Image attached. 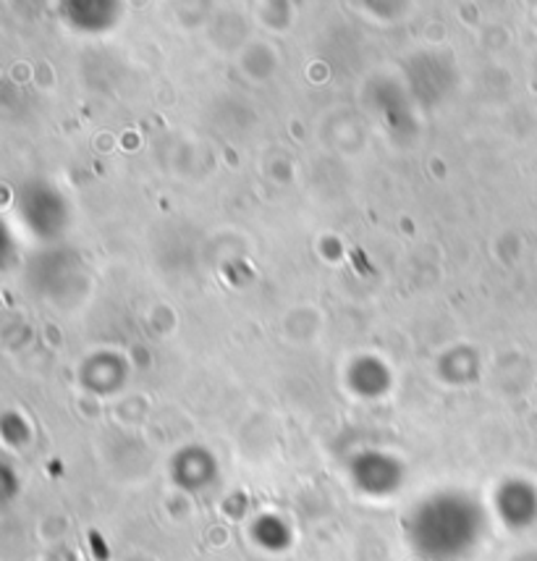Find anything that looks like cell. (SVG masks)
I'll use <instances>...</instances> for the list:
<instances>
[{
    "instance_id": "obj_1",
    "label": "cell",
    "mask_w": 537,
    "mask_h": 561,
    "mask_svg": "<svg viewBox=\"0 0 537 561\" xmlns=\"http://www.w3.org/2000/svg\"><path fill=\"white\" fill-rule=\"evenodd\" d=\"M485 536L480 501L461 491H441L420 501L407 517V538L425 561H459Z\"/></svg>"
},
{
    "instance_id": "obj_2",
    "label": "cell",
    "mask_w": 537,
    "mask_h": 561,
    "mask_svg": "<svg viewBox=\"0 0 537 561\" xmlns=\"http://www.w3.org/2000/svg\"><path fill=\"white\" fill-rule=\"evenodd\" d=\"M495 514L512 530H525L537 523V489L525 480H512L495 491Z\"/></svg>"
},
{
    "instance_id": "obj_3",
    "label": "cell",
    "mask_w": 537,
    "mask_h": 561,
    "mask_svg": "<svg viewBox=\"0 0 537 561\" xmlns=\"http://www.w3.org/2000/svg\"><path fill=\"white\" fill-rule=\"evenodd\" d=\"M354 483L359 485L365 496L386 499L393 496L401 485V470L382 457H365L354 465Z\"/></svg>"
},
{
    "instance_id": "obj_4",
    "label": "cell",
    "mask_w": 537,
    "mask_h": 561,
    "mask_svg": "<svg viewBox=\"0 0 537 561\" xmlns=\"http://www.w3.org/2000/svg\"><path fill=\"white\" fill-rule=\"evenodd\" d=\"M250 536L258 540L260 549L265 551H284L292 546V527L284 519L275 517V514H263V517L254 519L250 527Z\"/></svg>"
}]
</instances>
